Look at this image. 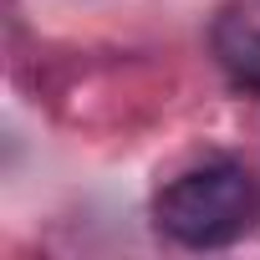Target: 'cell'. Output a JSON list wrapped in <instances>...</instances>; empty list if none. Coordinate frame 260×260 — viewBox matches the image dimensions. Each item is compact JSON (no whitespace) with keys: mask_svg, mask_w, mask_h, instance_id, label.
<instances>
[{"mask_svg":"<svg viewBox=\"0 0 260 260\" xmlns=\"http://www.w3.org/2000/svg\"><path fill=\"white\" fill-rule=\"evenodd\" d=\"M214 56L235 87H260V16H224L214 26Z\"/></svg>","mask_w":260,"mask_h":260,"instance_id":"cell-2","label":"cell"},{"mask_svg":"<svg viewBox=\"0 0 260 260\" xmlns=\"http://www.w3.org/2000/svg\"><path fill=\"white\" fill-rule=\"evenodd\" d=\"M153 219L169 240L189 245V250H214V245H230L250 230L255 219V179L230 164V158H214L204 169H189L179 174L158 199H153Z\"/></svg>","mask_w":260,"mask_h":260,"instance_id":"cell-1","label":"cell"}]
</instances>
